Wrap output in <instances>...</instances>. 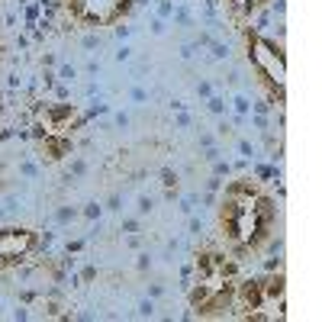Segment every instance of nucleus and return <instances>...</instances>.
Here are the masks:
<instances>
[{"mask_svg":"<svg viewBox=\"0 0 322 322\" xmlns=\"http://www.w3.org/2000/svg\"><path fill=\"white\" fill-rule=\"evenodd\" d=\"M248 55H252L254 68L261 71V77L268 81L271 87H277V91H284V52L271 42V39H264L261 32H254L252 39H248Z\"/></svg>","mask_w":322,"mask_h":322,"instance_id":"f257e3e1","label":"nucleus"},{"mask_svg":"<svg viewBox=\"0 0 322 322\" xmlns=\"http://www.w3.org/2000/svg\"><path fill=\"white\" fill-rule=\"evenodd\" d=\"M71 13L87 23H110L126 10V0H68Z\"/></svg>","mask_w":322,"mask_h":322,"instance_id":"f03ea898","label":"nucleus"},{"mask_svg":"<svg viewBox=\"0 0 322 322\" xmlns=\"http://www.w3.org/2000/svg\"><path fill=\"white\" fill-rule=\"evenodd\" d=\"M74 219H77V209L74 207H62V209H58V213H55V223H74Z\"/></svg>","mask_w":322,"mask_h":322,"instance_id":"7ed1b4c3","label":"nucleus"},{"mask_svg":"<svg viewBox=\"0 0 322 322\" xmlns=\"http://www.w3.org/2000/svg\"><path fill=\"white\" fill-rule=\"evenodd\" d=\"M74 77H77V68H74V65H62V68H58V81L74 84Z\"/></svg>","mask_w":322,"mask_h":322,"instance_id":"20e7f679","label":"nucleus"},{"mask_svg":"<svg viewBox=\"0 0 322 322\" xmlns=\"http://www.w3.org/2000/svg\"><path fill=\"white\" fill-rule=\"evenodd\" d=\"M100 42H103V39H100V36H97V32H87V36H84V39H81V46H84V48H87V52H93V48H100Z\"/></svg>","mask_w":322,"mask_h":322,"instance_id":"39448f33","label":"nucleus"},{"mask_svg":"<svg viewBox=\"0 0 322 322\" xmlns=\"http://www.w3.org/2000/svg\"><path fill=\"white\" fill-rule=\"evenodd\" d=\"M174 181H177L174 171H161V184H164V187H174Z\"/></svg>","mask_w":322,"mask_h":322,"instance_id":"423d86ee","label":"nucleus"},{"mask_svg":"<svg viewBox=\"0 0 322 322\" xmlns=\"http://www.w3.org/2000/svg\"><path fill=\"white\" fill-rule=\"evenodd\" d=\"M136 229H138V219H123V232H126V235H132Z\"/></svg>","mask_w":322,"mask_h":322,"instance_id":"0eeeda50","label":"nucleus"},{"mask_svg":"<svg viewBox=\"0 0 322 322\" xmlns=\"http://www.w3.org/2000/svg\"><path fill=\"white\" fill-rule=\"evenodd\" d=\"M84 216H87V219H97V216H100V207H97V203H87Z\"/></svg>","mask_w":322,"mask_h":322,"instance_id":"6e6552de","label":"nucleus"},{"mask_svg":"<svg viewBox=\"0 0 322 322\" xmlns=\"http://www.w3.org/2000/svg\"><path fill=\"white\" fill-rule=\"evenodd\" d=\"M107 209H119V193H113V197L107 200Z\"/></svg>","mask_w":322,"mask_h":322,"instance_id":"1a4fd4ad","label":"nucleus"},{"mask_svg":"<svg viewBox=\"0 0 322 322\" xmlns=\"http://www.w3.org/2000/svg\"><path fill=\"white\" fill-rule=\"evenodd\" d=\"M152 309H155L152 303H142V306H138V313H142V316H152Z\"/></svg>","mask_w":322,"mask_h":322,"instance_id":"9d476101","label":"nucleus"}]
</instances>
